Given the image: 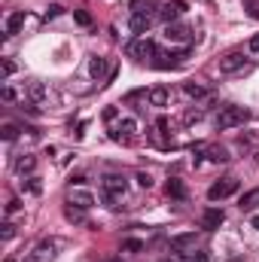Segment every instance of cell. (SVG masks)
Returning <instances> with one entry per match:
<instances>
[{"label": "cell", "mask_w": 259, "mask_h": 262, "mask_svg": "<svg viewBox=\"0 0 259 262\" xmlns=\"http://www.w3.org/2000/svg\"><path fill=\"white\" fill-rule=\"evenodd\" d=\"M128 9H131V15H159L156 0H131Z\"/></svg>", "instance_id": "e0dca14e"}, {"label": "cell", "mask_w": 259, "mask_h": 262, "mask_svg": "<svg viewBox=\"0 0 259 262\" xmlns=\"http://www.w3.org/2000/svg\"><path fill=\"white\" fill-rule=\"evenodd\" d=\"M21 192H25V195H40V192H43L40 177H25V180H21Z\"/></svg>", "instance_id": "ffe728a7"}, {"label": "cell", "mask_w": 259, "mask_h": 262, "mask_svg": "<svg viewBox=\"0 0 259 262\" xmlns=\"http://www.w3.org/2000/svg\"><path fill=\"white\" fill-rule=\"evenodd\" d=\"M0 98H3L6 104H12V101H18V92H15L12 85H3V89H0Z\"/></svg>", "instance_id": "83f0119b"}, {"label": "cell", "mask_w": 259, "mask_h": 262, "mask_svg": "<svg viewBox=\"0 0 259 262\" xmlns=\"http://www.w3.org/2000/svg\"><path fill=\"white\" fill-rule=\"evenodd\" d=\"M165 40L186 46V43L192 40V28H189V25H180V21H171V25H165Z\"/></svg>", "instance_id": "52a82bcc"}, {"label": "cell", "mask_w": 259, "mask_h": 262, "mask_svg": "<svg viewBox=\"0 0 259 262\" xmlns=\"http://www.w3.org/2000/svg\"><path fill=\"white\" fill-rule=\"evenodd\" d=\"M168 101H171V92L165 85H156V89L146 92V104L149 107H168Z\"/></svg>", "instance_id": "9a60e30c"}, {"label": "cell", "mask_w": 259, "mask_h": 262, "mask_svg": "<svg viewBox=\"0 0 259 262\" xmlns=\"http://www.w3.org/2000/svg\"><path fill=\"white\" fill-rule=\"evenodd\" d=\"M0 238H3V241H12V238H15V226H12L9 220L0 226Z\"/></svg>", "instance_id": "f1b7e54d"}, {"label": "cell", "mask_w": 259, "mask_h": 262, "mask_svg": "<svg viewBox=\"0 0 259 262\" xmlns=\"http://www.w3.org/2000/svg\"><path fill=\"white\" fill-rule=\"evenodd\" d=\"M183 95H186V98H204V95H207V89H204V85H198V82H186V85H183Z\"/></svg>", "instance_id": "7402d4cb"}, {"label": "cell", "mask_w": 259, "mask_h": 262, "mask_svg": "<svg viewBox=\"0 0 259 262\" xmlns=\"http://www.w3.org/2000/svg\"><path fill=\"white\" fill-rule=\"evenodd\" d=\"M168 195H171V198H186V189H183V183H180L177 177H171V180H168Z\"/></svg>", "instance_id": "603a6c76"}, {"label": "cell", "mask_w": 259, "mask_h": 262, "mask_svg": "<svg viewBox=\"0 0 259 262\" xmlns=\"http://www.w3.org/2000/svg\"><path fill=\"white\" fill-rule=\"evenodd\" d=\"M244 67V52H229L220 58V73H238Z\"/></svg>", "instance_id": "4fadbf2b"}, {"label": "cell", "mask_w": 259, "mask_h": 262, "mask_svg": "<svg viewBox=\"0 0 259 262\" xmlns=\"http://www.w3.org/2000/svg\"><path fill=\"white\" fill-rule=\"evenodd\" d=\"M12 73H15V61H9V58H3V82H6V79H9Z\"/></svg>", "instance_id": "4dcf8cb0"}, {"label": "cell", "mask_w": 259, "mask_h": 262, "mask_svg": "<svg viewBox=\"0 0 259 262\" xmlns=\"http://www.w3.org/2000/svg\"><path fill=\"white\" fill-rule=\"evenodd\" d=\"M183 12H186V3H183V0H168L165 6H159V18H162L165 25L177 21V18H180Z\"/></svg>", "instance_id": "30bf717a"}, {"label": "cell", "mask_w": 259, "mask_h": 262, "mask_svg": "<svg viewBox=\"0 0 259 262\" xmlns=\"http://www.w3.org/2000/svg\"><path fill=\"white\" fill-rule=\"evenodd\" d=\"M256 204H259V189L244 192V195H241V201H238V207H241V210H253Z\"/></svg>", "instance_id": "44dd1931"}, {"label": "cell", "mask_w": 259, "mask_h": 262, "mask_svg": "<svg viewBox=\"0 0 259 262\" xmlns=\"http://www.w3.org/2000/svg\"><path fill=\"white\" fill-rule=\"evenodd\" d=\"M67 201H70L73 207H82V210H92V207H95V195H92L89 189H82V186H70Z\"/></svg>", "instance_id": "8fae6325"}, {"label": "cell", "mask_w": 259, "mask_h": 262, "mask_svg": "<svg viewBox=\"0 0 259 262\" xmlns=\"http://www.w3.org/2000/svg\"><path fill=\"white\" fill-rule=\"evenodd\" d=\"M250 226H253V229L259 232V216H253V220H250Z\"/></svg>", "instance_id": "74e56055"}, {"label": "cell", "mask_w": 259, "mask_h": 262, "mask_svg": "<svg viewBox=\"0 0 259 262\" xmlns=\"http://www.w3.org/2000/svg\"><path fill=\"white\" fill-rule=\"evenodd\" d=\"M223 210H217V207H207L204 213H201V229H207V232H213V229H220L223 226Z\"/></svg>", "instance_id": "2e32d148"}, {"label": "cell", "mask_w": 259, "mask_h": 262, "mask_svg": "<svg viewBox=\"0 0 259 262\" xmlns=\"http://www.w3.org/2000/svg\"><path fill=\"white\" fill-rule=\"evenodd\" d=\"M64 216L70 220V223H82V220H85V210H82V207H73V204H70V207L64 210Z\"/></svg>", "instance_id": "d4e9b609"}, {"label": "cell", "mask_w": 259, "mask_h": 262, "mask_svg": "<svg viewBox=\"0 0 259 262\" xmlns=\"http://www.w3.org/2000/svg\"><path fill=\"white\" fill-rule=\"evenodd\" d=\"M250 119V113L244 107H223L220 116H217V131H229V128H238Z\"/></svg>", "instance_id": "3957f363"}, {"label": "cell", "mask_w": 259, "mask_h": 262, "mask_svg": "<svg viewBox=\"0 0 259 262\" xmlns=\"http://www.w3.org/2000/svg\"><path fill=\"white\" fill-rule=\"evenodd\" d=\"M247 49H250V52H259V34L250 40V43H247Z\"/></svg>", "instance_id": "8d00e7d4"}, {"label": "cell", "mask_w": 259, "mask_h": 262, "mask_svg": "<svg viewBox=\"0 0 259 262\" xmlns=\"http://www.w3.org/2000/svg\"><path fill=\"white\" fill-rule=\"evenodd\" d=\"M101 186H104L107 204H110V207H116V201H119V198H125V192H128V177H125V174H107Z\"/></svg>", "instance_id": "6da1fadb"}, {"label": "cell", "mask_w": 259, "mask_h": 262, "mask_svg": "<svg viewBox=\"0 0 259 262\" xmlns=\"http://www.w3.org/2000/svg\"><path fill=\"white\" fill-rule=\"evenodd\" d=\"M204 152H207V159H210V162H229V152H226L223 146H207Z\"/></svg>", "instance_id": "cb8c5ba5"}, {"label": "cell", "mask_w": 259, "mask_h": 262, "mask_svg": "<svg viewBox=\"0 0 259 262\" xmlns=\"http://www.w3.org/2000/svg\"><path fill=\"white\" fill-rule=\"evenodd\" d=\"M55 15H61V6H49V9H46V21L55 18Z\"/></svg>", "instance_id": "d590c367"}, {"label": "cell", "mask_w": 259, "mask_h": 262, "mask_svg": "<svg viewBox=\"0 0 259 262\" xmlns=\"http://www.w3.org/2000/svg\"><path fill=\"white\" fill-rule=\"evenodd\" d=\"M238 192V180H220V183H213L210 189H207V198L210 201H223V198H229V195H235Z\"/></svg>", "instance_id": "9c48e42d"}, {"label": "cell", "mask_w": 259, "mask_h": 262, "mask_svg": "<svg viewBox=\"0 0 259 262\" xmlns=\"http://www.w3.org/2000/svg\"><path fill=\"white\" fill-rule=\"evenodd\" d=\"M198 244H201L198 232H183V235H174V238H171V250H174L177 256H189V253H195Z\"/></svg>", "instance_id": "5b68a950"}, {"label": "cell", "mask_w": 259, "mask_h": 262, "mask_svg": "<svg viewBox=\"0 0 259 262\" xmlns=\"http://www.w3.org/2000/svg\"><path fill=\"white\" fill-rule=\"evenodd\" d=\"M116 116H119L116 107H107V110H104V119H107V122H116Z\"/></svg>", "instance_id": "e575fe53"}, {"label": "cell", "mask_w": 259, "mask_h": 262, "mask_svg": "<svg viewBox=\"0 0 259 262\" xmlns=\"http://www.w3.org/2000/svg\"><path fill=\"white\" fill-rule=\"evenodd\" d=\"M21 210V201L18 198H9V204H6V216H12V213H18Z\"/></svg>", "instance_id": "d6a6232c"}, {"label": "cell", "mask_w": 259, "mask_h": 262, "mask_svg": "<svg viewBox=\"0 0 259 262\" xmlns=\"http://www.w3.org/2000/svg\"><path fill=\"white\" fill-rule=\"evenodd\" d=\"M110 73H113L110 58H104V55H92V58H89V76H92V79L104 82V79H110Z\"/></svg>", "instance_id": "ba28073f"}, {"label": "cell", "mask_w": 259, "mask_h": 262, "mask_svg": "<svg viewBox=\"0 0 259 262\" xmlns=\"http://www.w3.org/2000/svg\"><path fill=\"white\" fill-rule=\"evenodd\" d=\"M128 55L137 58V61H149L153 64V58L159 55V46L153 40H146V37H137L134 43H128Z\"/></svg>", "instance_id": "277c9868"}, {"label": "cell", "mask_w": 259, "mask_h": 262, "mask_svg": "<svg viewBox=\"0 0 259 262\" xmlns=\"http://www.w3.org/2000/svg\"><path fill=\"white\" fill-rule=\"evenodd\" d=\"M134 134H137V119H134V116L119 119V122L110 128V137H113L116 143H128V140H134Z\"/></svg>", "instance_id": "8992f818"}, {"label": "cell", "mask_w": 259, "mask_h": 262, "mask_svg": "<svg viewBox=\"0 0 259 262\" xmlns=\"http://www.w3.org/2000/svg\"><path fill=\"white\" fill-rule=\"evenodd\" d=\"M58 247H61L58 238H43V241L34 244V250H31L21 262H52L55 256H58Z\"/></svg>", "instance_id": "7a4b0ae2"}, {"label": "cell", "mask_w": 259, "mask_h": 262, "mask_svg": "<svg viewBox=\"0 0 259 262\" xmlns=\"http://www.w3.org/2000/svg\"><path fill=\"white\" fill-rule=\"evenodd\" d=\"M21 28H25V12H12L6 18V37H15Z\"/></svg>", "instance_id": "d6986e66"}, {"label": "cell", "mask_w": 259, "mask_h": 262, "mask_svg": "<svg viewBox=\"0 0 259 262\" xmlns=\"http://www.w3.org/2000/svg\"><path fill=\"white\" fill-rule=\"evenodd\" d=\"M153 18L156 15H131V34H146L149 28H153Z\"/></svg>", "instance_id": "ac0fdd59"}, {"label": "cell", "mask_w": 259, "mask_h": 262, "mask_svg": "<svg viewBox=\"0 0 259 262\" xmlns=\"http://www.w3.org/2000/svg\"><path fill=\"white\" fill-rule=\"evenodd\" d=\"M156 131H159L162 137H168V134H171V131H168V119H165V116H159V119H156Z\"/></svg>", "instance_id": "1f68e13d"}, {"label": "cell", "mask_w": 259, "mask_h": 262, "mask_svg": "<svg viewBox=\"0 0 259 262\" xmlns=\"http://www.w3.org/2000/svg\"><path fill=\"white\" fill-rule=\"evenodd\" d=\"M25 95H28V101H31V104H37V107H40V104L49 98L46 85H43V82H37V79H31V82L25 85Z\"/></svg>", "instance_id": "5bb4252c"}, {"label": "cell", "mask_w": 259, "mask_h": 262, "mask_svg": "<svg viewBox=\"0 0 259 262\" xmlns=\"http://www.w3.org/2000/svg\"><path fill=\"white\" fill-rule=\"evenodd\" d=\"M73 21H76V25H82V28H89V25H92V15H89V12H82V9H73Z\"/></svg>", "instance_id": "4316f807"}, {"label": "cell", "mask_w": 259, "mask_h": 262, "mask_svg": "<svg viewBox=\"0 0 259 262\" xmlns=\"http://www.w3.org/2000/svg\"><path fill=\"white\" fill-rule=\"evenodd\" d=\"M15 134H18L15 125H3V140H15Z\"/></svg>", "instance_id": "836d02e7"}, {"label": "cell", "mask_w": 259, "mask_h": 262, "mask_svg": "<svg viewBox=\"0 0 259 262\" xmlns=\"http://www.w3.org/2000/svg\"><path fill=\"white\" fill-rule=\"evenodd\" d=\"M134 180H137V186H140V189H153V177H149L146 171H140Z\"/></svg>", "instance_id": "f546056e"}, {"label": "cell", "mask_w": 259, "mask_h": 262, "mask_svg": "<svg viewBox=\"0 0 259 262\" xmlns=\"http://www.w3.org/2000/svg\"><path fill=\"white\" fill-rule=\"evenodd\" d=\"M140 250H143V241H137V238L122 241V253H140Z\"/></svg>", "instance_id": "484cf974"}, {"label": "cell", "mask_w": 259, "mask_h": 262, "mask_svg": "<svg viewBox=\"0 0 259 262\" xmlns=\"http://www.w3.org/2000/svg\"><path fill=\"white\" fill-rule=\"evenodd\" d=\"M34 168H37V156H31V152H21V156H15V162H12V171L21 174V177H31Z\"/></svg>", "instance_id": "7c38bea8"}]
</instances>
